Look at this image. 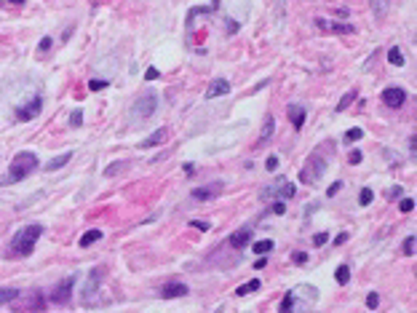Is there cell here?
I'll list each match as a JSON object with an SVG mask.
<instances>
[{
    "label": "cell",
    "mask_w": 417,
    "mask_h": 313,
    "mask_svg": "<svg viewBox=\"0 0 417 313\" xmlns=\"http://www.w3.org/2000/svg\"><path fill=\"white\" fill-rule=\"evenodd\" d=\"M214 8H220V0H214Z\"/></svg>",
    "instance_id": "cell-50"
},
{
    "label": "cell",
    "mask_w": 417,
    "mask_h": 313,
    "mask_svg": "<svg viewBox=\"0 0 417 313\" xmlns=\"http://www.w3.org/2000/svg\"><path fill=\"white\" fill-rule=\"evenodd\" d=\"M70 297H73V278H64V281H59L51 292H49V303L54 305H67Z\"/></svg>",
    "instance_id": "cell-5"
},
{
    "label": "cell",
    "mask_w": 417,
    "mask_h": 313,
    "mask_svg": "<svg viewBox=\"0 0 417 313\" xmlns=\"http://www.w3.org/2000/svg\"><path fill=\"white\" fill-rule=\"evenodd\" d=\"M252 233H254V228H252V225H246L244 230H235V233L230 236V247H235V249L246 247V243H249V238H252Z\"/></svg>",
    "instance_id": "cell-14"
},
{
    "label": "cell",
    "mask_w": 417,
    "mask_h": 313,
    "mask_svg": "<svg viewBox=\"0 0 417 313\" xmlns=\"http://www.w3.org/2000/svg\"><path fill=\"white\" fill-rule=\"evenodd\" d=\"M278 164H281L278 155H270V158L265 161V169H268V171H276V169H278Z\"/></svg>",
    "instance_id": "cell-33"
},
{
    "label": "cell",
    "mask_w": 417,
    "mask_h": 313,
    "mask_svg": "<svg viewBox=\"0 0 417 313\" xmlns=\"http://www.w3.org/2000/svg\"><path fill=\"white\" fill-rule=\"evenodd\" d=\"M388 62H390L393 67H401V64H404V54H401V49H396V46H393V49L388 51Z\"/></svg>",
    "instance_id": "cell-21"
},
{
    "label": "cell",
    "mask_w": 417,
    "mask_h": 313,
    "mask_svg": "<svg viewBox=\"0 0 417 313\" xmlns=\"http://www.w3.org/2000/svg\"><path fill=\"white\" fill-rule=\"evenodd\" d=\"M225 94H230V83L225 78L211 80L209 88H206V99H217V97H225Z\"/></svg>",
    "instance_id": "cell-12"
},
{
    "label": "cell",
    "mask_w": 417,
    "mask_h": 313,
    "mask_svg": "<svg viewBox=\"0 0 417 313\" xmlns=\"http://www.w3.org/2000/svg\"><path fill=\"white\" fill-rule=\"evenodd\" d=\"M161 73H158V70L156 67H147V73H145V80H156Z\"/></svg>",
    "instance_id": "cell-42"
},
{
    "label": "cell",
    "mask_w": 417,
    "mask_h": 313,
    "mask_svg": "<svg viewBox=\"0 0 417 313\" xmlns=\"http://www.w3.org/2000/svg\"><path fill=\"white\" fill-rule=\"evenodd\" d=\"M356 102V91H348V94H342V99L337 102V113H342V110H348L350 104Z\"/></svg>",
    "instance_id": "cell-22"
},
{
    "label": "cell",
    "mask_w": 417,
    "mask_h": 313,
    "mask_svg": "<svg viewBox=\"0 0 417 313\" xmlns=\"http://www.w3.org/2000/svg\"><path fill=\"white\" fill-rule=\"evenodd\" d=\"M287 113H289V121H292V126H294L297 131H300L302 126H305V115H308V113H305V107H302V104H289Z\"/></svg>",
    "instance_id": "cell-13"
},
{
    "label": "cell",
    "mask_w": 417,
    "mask_h": 313,
    "mask_svg": "<svg viewBox=\"0 0 417 313\" xmlns=\"http://www.w3.org/2000/svg\"><path fill=\"white\" fill-rule=\"evenodd\" d=\"M8 3H14V6H21V3H25V0H8Z\"/></svg>",
    "instance_id": "cell-49"
},
{
    "label": "cell",
    "mask_w": 417,
    "mask_h": 313,
    "mask_svg": "<svg viewBox=\"0 0 417 313\" xmlns=\"http://www.w3.org/2000/svg\"><path fill=\"white\" fill-rule=\"evenodd\" d=\"M292 262L305 265V262H308V254H305V252H294V254H292Z\"/></svg>",
    "instance_id": "cell-36"
},
{
    "label": "cell",
    "mask_w": 417,
    "mask_h": 313,
    "mask_svg": "<svg viewBox=\"0 0 417 313\" xmlns=\"http://www.w3.org/2000/svg\"><path fill=\"white\" fill-rule=\"evenodd\" d=\"M102 238V230H89V233H83L80 238V247H91L94 241H99Z\"/></svg>",
    "instance_id": "cell-23"
},
{
    "label": "cell",
    "mask_w": 417,
    "mask_h": 313,
    "mask_svg": "<svg viewBox=\"0 0 417 313\" xmlns=\"http://www.w3.org/2000/svg\"><path fill=\"white\" fill-rule=\"evenodd\" d=\"M166 137H169V129H156L152 131L145 142H139V147L142 150H147V147H156V145H161V142H166Z\"/></svg>",
    "instance_id": "cell-15"
},
{
    "label": "cell",
    "mask_w": 417,
    "mask_h": 313,
    "mask_svg": "<svg viewBox=\"0 0 417 313\" xmlns=\"http://www.w3.org/2000/svg\"><path fill=\"white\" fill-rule=\"evenodd\" d=\"M156 107H158V97L156 94H145L134 102V107H131V115H134L137 121H147L150 115H156Z\"/></svg>",
    "instance_id": "cell-4"
},
{
    "label": "cell",
    "mask_w": 417,
    "mask_h": 313,
    "mask_svg": "<svg viewBox=\"0 0 417 313\" xmlns=\"http://www.w3.org/2000/svg\"><path fill=\"white\" fill-rule=\"evenodd\" d=\"M399 209H401V212H404V214H407V212H412V209H414V198H401V204H399Z\"/></svg>",
    "instance_id": "cell-32"
},
{
    "label": "cell",
    "mask_w": 417,
    "mask_h": 313,
    "mask_svg": "<svg viewBox=\"0 0 417 313\" xmlns=\"http://www.w3.org/2000/svg\"><path fill=\"white\" fill-rule=\"evenodd\" d=\"M16 310H19V313H43V310H46V297H43V292H30V297H27Z\"/></svg>",
    "instance_id": "cell-7"
},
{
    "label": "cell",
    "mask_w": 417,
    "mask_h": 313,
    "mask_svg": "<svg viewBox=\"0 0 417 313\" xmlns=\"http://www.w3.org/2000/svg\"><path fill=\"white\" fill-rule=\"evenodd\" d=\"M316 27L318 30H324V32H337V35H350V32H356V27L353 25H342V21H329V19H316Z\"/></svg>",
    "instance_id": "cell-9"
},
{
    "label": "cell",
    "mask_w": 417,
    "mask_h": 313,
    "mask_svg": "<svg viewBox=\"0 0 417 313\" xmlns=\"http://www.w3.org/2000/svg\"><path fill=\"white\" fill-rule=\"evenodd\" d=\"M187 292H190V286H187V284H182V281H169V284H163V286H161V292H158V295H161L163 300H174V297H185Z\"/></svg>",
    "instance_id": "cell-10"
},
{
    "label": "cell",
    "mask_w": 417,
    "mask_h": 313,
    "mask_svg": "<svg viewBox=\"0 0 417 313\" xmlns=\"http://www.w3.org/2000/svg\"><path fill=\"white\" fill-rule=\"evenodd\" d=\"M372 201H375V193L369 190V188H361V193H359V204H361V206H369Z\"/></svg>",
    "instance_id": "cell-28"
},
{
    "label": "cell",
    "mask_w": 417,
    "mask_h": 313,
    "mask_svg": "<svg viewBox=\"0 0 417 313\" xmlns=\"http://www.w3.org/2000/svg\"><path fill=\"white\" fill-rule=\"evenodd\" d=\"M340 188H342V182H335V185H332V188L326 190V195H329V198H332V195H337V193H340Z\"/></svg>",
    "instance_id": "cell-43"
},
{
    "label": "cell",
    "mask_w": 417,
    "mask_h": 313,
    "mask_svg": "<svg viewBox=\"0 0 417 313\" xmlns=\"http://www.w3.org/2000/svg\"><path fill=\"white\" fill-rule=\"evenodd\" d=\"M383 102L388 104V107L399 110V107H404V102H407V91H404V88H399V86H393V88H385V91H383Z\"/></svg>",
    "instance_id": "cell-8"
},
{
    "label": "cell",
    "mask_w": 417,
    "mask_h": 313,
    "mask_svg": "<svg viewBox=\"0 0 417 313\" xmlns=\"http://www.w3.org/2000/svg\"><path fill=\"white\" fill-rule=\"evenodd\" d=\"M126 166H128L126 161H118V164H110V166L104 169V177H115V174H121V171H123Z\"/></svg>",
    "instance_id": "cell-25"
},
{
    "label": "cell",
    "mask_w": 417,
    "mask_h": 313,
    "mask_svg": "<svg viewBox=\"0 0 417 313\" xmlns=\"http://www.w3.org/2000/svg\"><path fill=\"white\" fill-rule=\"evenodd\" d=\"M190 225H193V228H198V230H204V233H206V230L211 228V225L206 222V219H193V222H190Z\"/></svg>",
    "instance_id": "cell-37"
},
{
    "label": "cell",
    "mask_w": 417,
    "mask_h": 313,
    "mask_svg": "<svg viewBox=\"0 0 417 313\" xmlns=\"http://www.w3.org/2000/svg\"><path fill=\"white\" fill-rule=\"evenodd\" d=\"M324 171H326V158H321L318 153H313L311 158L305 161V166L300 171V180L305 185H316L321 177H324Z\"/></svg>",
    "instance_id": "cell-3"
},
{
    "label": "cell",
    "mask_w": 417,
    "mask_h": 313,
    "mask_svg": "<svg viewBox=\"0 0 417 313\" xmlns=\"http://www.w3.org/2000/svg\"><path fill=\"white\" fill-rule=\"evenodd\" d=\"M259 286H262V284L257 281V278H252V281H246L244 286H238V289H235V295H238V297H244V295H252V292H257Z\"/></svg>",
    "instance_id": "cell-19"
},
{
    "label": "cell",
    "mask_w": 417,
    "mask_h": 313,
    "mask_svg": "<svg viewBox=\"0 0 417 313\" xmlns=\"http://www.w3.org/2000/svg\"><path fill=\"white\" fill-rule=\"evenodd\" d=\"M214 313H220V310H214Z\"/></svg>",
    "instance_id": "cell-51"
},
{
    "label": "cell",
    "mask_w": 417,
    "mask_h": 313,
    "mask_svg": "<svg viewBox=\"0 0 417 313\" xmlns=\"http://www.w3.org/2000/svg\"><path fill=\"white\" fill-rule=\"evenodd\" d=\"M278 313H294V292H287V297L278 305Z\"/></svg>",
    "instance_id": "cell-20"
},
{
    "label": "cell",
    "mask_w": 417,
    "mask_h": 313,
    "mask_svg": "<svg viewBox=\"0 0 417 313\" xmlns=\"http://www.w3.org/2000/svg\"><path fill=\"white\" fill-rule=\"evenodd\" d=\"M252 249H254L257 254H268V252L273 249V241H270V238H265V241H257V243H252Z\"/></svg>",
    "instance_id": "cell-26"
},
{
    "label": "cell",
    "mask_w": 417,
    "mask_h": 313,
    "mask_svg": "<svg viewBox=\"0 0 417 313\" xmlns=\"http://www.w3.org/2000/svg\"><path fill=\"white\" fill-rule=\"evenodd\" d=\"M38 169V155L35 153H27V150H21V153L11 161V166H8V174L6 177H0V185L3 182H21V180H27L30 174Z\"/></svg>",
    "instance_id": "cell-1"
},
{
    "label": "cell",
    "mask_w": 417,
    "mask_h": 313,
    "mask_svg": "<svg viewBox=\"0 0 417 313\" xmlns=\"http://www.w3.org/2000/svg\"><path fill=\"white\" fill-rule=\"evenodd\" d=\"M43 236V225H25L11 241V252L14 254H32L35 243Z\"/></svg>",
    "instance_id": "cell-2"
},
{
    "label": "cell",
    "mask_w": 417,
    "mask_h": 313,
    "mask_svg": "<svg viewBox=\"0 0 417 313\" xmlns=\"http://www.w3.org/2000/svg\"><path fill=\"white\" fill-rule=\"evenodd\" d=\"M80 123H83V113H80V110H75L73 115H70V126H75V129H78Z\"/></svg>",
    "instance_id": "cell-34"
},
{
    "label": "cell",
    "mask_w": 417,
    "mask_h": 313,
    "mask_svg": "<svg viewBox=\"0 0 417 313\" xmlns=\"http://www.w3.org/2000/svg\"><path fill=\"white\" fill-rule=\"evenodd\" d=\"M225 25H228V32H230V35H233V32H238V25H235L233 19H228V21H225Z\"/></svg>",
    "instance_id": "cell-47"
},
{
    "label": "cell",
    "mask_w": 417,
    "mask_h": 313,
    "mask_svg": "<svg viewBox=\"0 0 417 313\" xmlns=\"http://www.w3.org/2000/svg\"><path fill=\"white\" fill-rule=\"evenodd\" d=\"M414 243H417V238H414V236H409L407 241H404V247H401V252H404V254H407V257H412V254H414Z\"/></svg>",
    "instance_id": "cell-30"
},
{
    "label": "cell",
    "mask_w": 417,
    "mask_h": 313,
    "mask_svg": "<svg viewBox=\"0 0 417 313\" xmlns=\"http://www.w3.org/2000/svg\"><path fill=\"white\" fill-rule=\"evenodd\" d=\"M283 212H287V204H283V201L273 204V214H283Z\"/></svg>",
    "instance_id": "cell-40"
},
{
    "label": "cell",
    "mask_w": 417,
    "mask_h": 313,
    "mask_svg": "<svg viewBox=\"0 0 417 313\" xmlns=\"http://www.w3.org/2000/svg\"><path fill=\"white\" fill-rule=\"evenodd\" d=\"M345 241H348V233H340V236L335 238V243H345Z\"/></svg>",
    "instance_id": "cell-48"
},
{
    "label": "cell",
    "mask_w": 417,
    "mask_h": 313,
    "mask_svg": "<svg viewBox=\"0 0 417 313\" xmlns=\"http://www.w3.org/2000/svg\"><path fill=\"white\" fill-rule=\"evenodd\" d=\"M335 278H337V284H348L350 281V268L348 265H340V268L335 271Z\"/></svg>",
    "instance_id": "cell-24"
},
{
    "label": "cell",
    "mask_w": 417,
    "mask_h": 313,
    "mask_svg": "<svg viewBox=\"0 0 417 313\" xmlns=\"http://www.w3.org/2000/svg\"><path fill=\"white\" fill-rule=\"evenodd\" d=\"M377 305H380V295H377V292H369V295H366V308L375 310Z\"/></svg>",
    "instance_id": "cell-31"
},
{
    "label": "cell",
    "mask_w": 417,
    "mask_h": 313,
    "mask_svg": "<svg viewBox=\"0 0 417 313\" xmlns=\"http://www.w3.org/2000/svg\"><path fill=\"white\" fill-rule=\"evenodd\" d=\"M51 46H54V40H51V38H43L38 49H40V51H51Z\"/></svg>",
    "instance_id": "cell-41"
},
{
    "label": "cell",
    "mask_w": 417,
    "mask_h": 313,
    "mask_svg": "<svg viewBox=\"0 0 417 313\" xmlns=\"http://www.w3.org/2000/svg\"><path fill=\"white\" fill-rule=\"evenodd\" d=\"M70 158H73V153H62V155H56L54 161H49V164H46V171H56V169L67 166V164H70Z\"/></svg>",
    "instance_id": "cell-18"
},
{
    "label": "cell",
    "mask_w": 417,
    "mask_h": 313,
    "mask_svg": "<svg viewBox=\"0 0 417 313\" xmlns=\"http://www.w3.org/2000/svg\"><path fill=\"white\" fill-rule=\"evenodd\" d=\"M361 137H364L361 129H348V131H345V145H348V142H359Z\"/></svg>",
    "instance_id": "cell-29"
},
{
    "label": "cell",
    "mask_w": 417,
    "mask_h": 313,
    "mask_svg": "<svg viewBox=\"0 0 417 313\" xmlns=\"http://www.w3.org/2000/svg\"><path fill=\"white\" fill-rule=\"evenodd\" d=\"M222 193V182H211L206 188H195L193 190V201H211Z\"/></svg>",
    "instance_id": "cell-11"
},
{
    "label": "cell",
    "mask_w": 417,
    "mask_h": 313,
    "mask_svg": "<svg viewBox=\"0 0 417 313\" xmlns=\"http://www.w3.org/2000/svg\"><path fill=\"white\" fill-rule=\"evenodd\" d=\"M361 158H364V155L359 153V150H353V153L348 155V161H350V164H353V166H359V164H361Z\"/></svg>",
    "instance_id": "cell-38"
},
{
    "label": "cell",
    "mask_w": 417,
    "mask_h": 313,
    "mask_svg": "<svg viewBox=\"0 0 417 313\" xmlns=\"http://www.w3.org/2000/svg\"><path fill=\"white\" fill-rule=\"evenodd\" d=\"M40 110H43V99L40 97H32L27 104L16 107V121H32L35 115H40Z\"/></svg>",
    "instance_id": "cell-6"
},
{
    "label": "cell",
    "mask_w": 417,
    "mask_h": 313,
    "mask_svg": "<svg viewBox=\"0 0 417 313\" xmlns=\"http://www.w3.org/2000/svg\"><path fill=\"white\" fill-rule=\"evenodd\" d=\"M385 195H388V201H390V198H401V188H390Z\"/></svg>",
    "instance_id": "cell-44"
},
{
    "label": "cell",
    "mask_w": 417,
    "mask_h": 313,
    "mask_svg": "<svg viewBox=\"0 0 417 313\" xmlns=\"http://www.w3.org/2000/svg\"><path fill=\"white\" fill-rule=\"evenodd\" d=\"M273 131H276V118H273V115H265V123H262V131H259V145L270 142Z\"/></svg>",
    "instance_id": "cell-16"
},
{
    "label": "cell",
    "mask_w": 417,
    "mask_h": 313,
    "mask_svg": "<svg viewBox=\"0 0 417 313\" xmlns=\"http://www.w3.org/2000/svg\"><path fill=\"white\" fill-rule=\"evenodd\" d=\"M21 292L14 286H0V305H6V303H14V300H19Z\"/></svg>",
    "instance_id": "cell-17"
},
{
    "label": "cell",
    "mask_w": 417,
    "mask_h": 313,
    "mask_svg": "<svg viewBox=\"0 0 417 313\" xmlns=\"http://www.w3.org/2000/svg\"><path fill=\"white\" fill-rule=\"evenodd\" d=\"M372 8H375V16L383 19L385 11H388V0H372Z\"/></svg>",
    "instance_id": "cell-27"
},
{
    "label": "cell",
    "mask_w": 417,
    "mask_h": 313,
    "mask_svg": "<svg viewBox=\"0 0 417 313\" xmlns=\"http://www.w3.org/2000/svg\"><path fill=\"white\" fill-rule=\"evenodd\" d=\"M409 150H412V158L417 155V137L412 134V139H409Z\"/></svg>",
    "instance_id": "cell-46"
},
{
    "label": "cell",
    "mask_w": 417,
    "mask_h": 313,
    "mask_svg": "<svg viewBox=\"0 0 417 313\" xmlns=\"http://www.w3.org/2000/svg\"><path fill=\"white\" fill-rule=\"evenodd\" d=\"M91 91H102V88H107V80H91Z\"/></svg>",
    "instance_id": "cell-39"
},
{
    "label": "cell",
    "mask_w": 417,
    "mask_h": 313,
    "mask_svg": "<svg viewBox=\"0 0 417 313\" xmlns=\"http://www.w3.org/2000/svg\"><path fill=\"white\" fill-rule=\"evenodd\" d=\"M265 265H268V257H265V254H259V260L254 262V268H257V271H262Z\"/></svg>",
    "instance_id": "cell-45"
},
{
    "label": "cell",
    "mask_w": 417,
    "mask_h": 313,
    "mask_svg": "<svg viewBox=\"0 0 417 313\" xmlns=\"http://www.w3.org/2000/svg\"><path fill=\"white\" fill-rule=\"evenodd\" d=\"M313 243H316V247H324V243H329V233H316L313 236Z\"/></svg>",
    "instance_id": "cell-35"
}]
</instances>
